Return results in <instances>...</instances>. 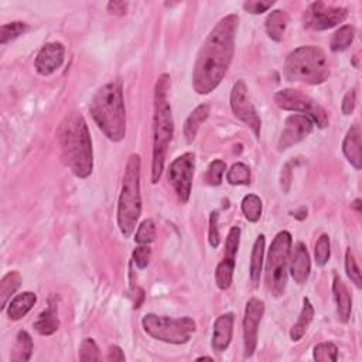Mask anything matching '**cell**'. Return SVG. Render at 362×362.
<instances>
[{"mask_svg":"<svg viewBox=\"0 0 362 362\" xmlns=\"http://www.w3.org/2000/svg\"><path fill=\"white\" fill-rule=\"evenodd\" d=\"M239 26L238 14L222 17L207 36L192 70V88L199 95H208L227 75L235 54Z\"/></svg>","mask_w":362,"mask_h":362,"instance_id":"6da1fadb","label":"cell"},{"mask_svg":"<svg viewBox=\"0 0 362 362\" xmlns=\"http://www.w3.org/2000/svg\"><path fill=\"white\" fill-rule=\"evenodd\" d=\"M59 143L64 163L78 179H87L94 170V150L87 121L71 112L59 128Z\"/></svg>","mask_w":362,"mask_h":362,"instance_id":"7a4b0ae2","label":"cell"},{"mask_svg":"<svg viewBox=\"0 0 362 362\" xmlns=\"http://www.w3.org/2000/svg\"><path fill=\"white\" fill-rule=\"evenodd\" d=\"M172 81L169 74H161L154 87V114H153V160L152 183L157 184L165 164L167 152L173 141L174 121L172 105L169 102V90Z\"/></svg>","mask_w":362,"mask_h":362,"instance_id":"3957f363","label":"cell"},{"mask_svg":"<svg viewBox=\"0 0 362 362\" xmlns=\"http://www.w3.org/2000/svg\"><path fill=\"white\" fill-rule=\"evenodd\" d=\"M90 112L97 126L115 143L126 136V109L121 82H108L94 95Z\"/></svg>","mask_w":362,"mask_h":362,"instance_id":"277c9868","label":"cell"},{"mask_svg":"<svg viewBox=\"0 0 362 362\" xmlns=\"http://www.w3.org/2000/svg\"><path fill=\"white\" fill-rule=\"evenodd\" d=\"M141 156L133 153L128 159L122 190L118 203V227L125 238H129L139 218L142 215V194H141Z\"/></svg>","mask_w":362,"mask_h":362,"instance_id":"5b68a950","label":"cell"},{"mask_svg":"<svg viewBox=\"0 0 362 362\" xmlns=\"http://www.w3.org/2000/svg\"><path fill=\"white\" fill-rule=\"evenodd\" d=\"M285 77L292 82L319 86L328 79L330 64L320 47L304 46L289 54L285 63Z\"/></svg>","mask_w":362,"mask_h":362,"instance_id":"8992f818","label":"cell"},{"mask_svg":"<svg viewBox=\"0 0 362 362\" xmlns=\"http://www.w3.org/2000/svg\"><path fill=\"white\" fill-rule=\"evenodd\" d=\"M292 235L281 231L272 241L266 259V288L274 297H281L288 285V268L292 254Z\"/></svg>","mask_w":362,"mask_h":362,"instance_id":"52a82bcc","label":"cell"},{"mask_svg":"<svg viewBox=\"0 0 362 362\" xmlns=\"http://www.w3.org/2000/svg\"><path fill=\"white\" fill-rule=\"evenodd\" d=\"M142 327L152 339L174 345L188 343L192 334L197 330V324L191 317L172 319L153 313H148L143 316Z\"/></svg>","mask_w":362,"mask_h":362,"instance_id":"ba28073f","label":"cell"},{"mask_svg":"<svg viewBox=\"0 0 362 362\" xmlns=\"http://www.w3.org/2000/svg\"><path fill=\"white\" fill-rule=\"evenodd\" d=\"M274 102L283 110H292V112L308 115L319 128H325L328 125V115L325 109L321 108L313 98L299 90L288 88L276 92Z\"/></svg>","mask_w":362,"mask_h":362,"instance_id":"9c48e42d","label":"cell"},{"mask_svg":"<svg viewBox=\"0 0 362 362\" xmlns=\"http://www.w3.org/2000/svg\"><path fill=\"white\" fill-rule=\"evenodd\" d=\"M194 169H196V156L194 153H184L174 159L167 170V179L174 187L181 204H187L190 200Z\"/></svg>","mask_w":362,"mask_h":362,"instance_id":"30bf717a","label":"cell"},{"mask_svg":"<svg viewBox=\"0 0 362 362\" xmlns=\"http://www.w3.org/2000/svg\"><path fill=\"white\" fill-rule=\"evenodd\" d=\"M348 16V10L344 8L331 6L324 2H314L304 13V26L308 29L323 32L343 23Z\"/></svg>","mask_w":362,"mask_h":362,"instance_id":"8fae6325","label":"cell"},{"mask_svg":"<svg viewBox=\"0 0 362 362\" xmlns=\"http://www.w3.org/2000/svg\"><path fill=\"white\" fill-rule=\"evenodd\" d=\"M231 109L234 115L243 122L246 126L252 129L255 136L259 139L261 136V128H262V121L257 112V109L254 103L250 102L248 97V87L245 81L239 79L235 82V86L231 91Z\"/></svg>","mask_w":362,"mask_h":362,"instance_id":"7c38bea8","label":"cell"},{"mask_svg":"<svg viewBox=\"0 0 362 362\" xmlns=\"http://www.w3.org/2000/svg\"><path fill=\"white\" fill-rule=\"evenodd\" d=\"M239 243H241V228L232 227L225 241L224 258H222V261L219 262L215 270V283L221 290H227L232 285Z\"/></svg>","mask_w":362,"mask_h":362,"instance_id":"4fadbf2b","label":"cell"},{"mask_svg":"<svg viewBox=\"0 0 362 362\" xmlns=\"http://www.w3.org/2000/svg\"><path fill=\"white\" fill-rule=\"evenodd\" d=\"M265 314V303L257 297L248 300L243 316V348L245 358H250L258 345V331L261 320Z\"/></svg>","mask_w":362,"mask_h":362,"instance_id":"5bb4252c","label":"cell"},{"mask_svg":"<svg viewBox=\"0 0 362 362\" xmlns=\"http://www.w3.org/2000/svg\"><path fill=\"white\" fill-rule=\"evenodd\" d=\"M314 129V122L301 114H293L286 118L285 129L279 139V150H288L292 146L304 141Z\"/></svg>","mask_w":362,"mask_h":362,"instance_id":"9a60e30c","label":"cell"},{"mask_svg":"<svg viewBox=\"0 0 362 362\" xmlns=\"http://www.w3.org/2000/svg\"><path fill=\"white\" fill-rule=\"evenodd\" d=\"M64 59H66V47L63 43L60 41L47 43L46 46L41 47L34 61L36 71L41 77H48L61 68Z\"/></svg>","mask_w":362,"mask_h":362,"instance_id":"2e32d148","label":"cell"},{"mask_svg":"<svg viewBox=\"0 0 362 362\" xmlns=\"http://www.w3.org/2000/svg\"><path fill=\"white\" fill-rule=\"evenodd\" d=\"M289 266H290V274L297 285H303L309 279L312 272V262H310L308 246H305L303 242L296 243L293 254H290Z\"/></svg>","mask_w":362,"mask_h":362,"instance_id":"e0dca14e","label":"cell"},{"mask_svg":"<svg viewBox=\"0 0 362 362\" xmlns=\"http://www.w3.org/2000/svg\"><path fill=\"white\" fill-rule=\"evenodd\" d=\"M234 321H235L234 313H225L215 320L214 331H212V343H211L214 351L224 352L228 350L232 341Z\"/></svg>","mask_w":362,"mask_h":362,"instance_id":"ac0fdd59","label":"cell"},{"mask_svg":"<svg viewBox=\"0 0 362 362\" xmlns=\"http://www.w3.org/2000/svg\"><path fill=\"white\" fill-rule=\"evenodd\" d=\"M33 327L40 336H52V334L60 328L59 305H57V300H55V296L50 297L48 308L39 316Z\"/></svg>","mask_w":362,"mask_h":362,"instance_id":"d6986e66","label":"cell"},{"mask_svg":"<svg viewBox=\"0 0 362 362\" xmlns=\"http://www.w3.org/2000/svg\"><path fill=\"white\" fill-rule=\"evenodd\" d=\"M343 152L350 164L355 170H361L362 167V153H361V129L358 125H352L343 142Z\"/></svg>","mask_w":362,"mask_h":362,"instance_id":"ffe728a7","label":"cell"},{"mask_svg":"<svg viewBox=\"0 0 362 362\" xmlns=\"http://www.w3.org/2000/svg\"><path fill=\"white\" fill-rule=\"evenodd\" d=\"M332 293L334 299L337 303V313L339 319L343 323H348L352 312V297L345 286V283L340 279L339 276H334L332 281Z\"/></svg>","mask_w":362,"mask_h":362,"instance_id":"44dd1931","label":"cell"},{"mask_svg":"<svg viewBox=\"0 0 362 362\" xmlns=\"http://www.w3.org/2000/svg\"><path fill=\"white\" fill-rule=\"evenodd\" d=\"M290 23V17L288 12L285 10H273L268 16L265 21V29L269 36L276 43H281L285 37V33L288 30V26Z\"/></svg>","mask_w":362,"mask_h":362,"instance_id":"7402d4cb","label":"cell"},{"mask_svg":"<svg viewBox=\"0 0 362 362\" xmlns=\"http://www.w3.org/2000/svg\"><path fill=\"white\" fill-rule=\"evenodd\" d=\"M36 301H37V296L33 292H23L20 294H17L8 304V309H6L8 317L12 321L21 320L27 313L33 309V305L36 304Z\"/></svg>","mask_w":362,"mask_h":362,"instance_id":"603a6c76","label":"cell"},{"mask_svg":"<svg viewBox=\"0 0 362 362\" xmlns=\"http://www.w3.org/2000/svg\"><path fill=\"white\" fill-rule=\"evenodd\" d=\"M210 110L211 108L208 103H201L188 115V118L184 122V136L187 143H192L196 141V136L200 130V126L210 117Z\"/></svg>","mask_w":362,"mask_h":362,"instance_id":"cb8c5ba5","label":"cell"},{"mask_svg":"<svg viewBox=\"0 0 362 362\" xmlns=\"http://www.w3.org/2000/svg\"><path fill=\"white\" fill-rule=\"evenodd\" d=\"M314 319V308L310 301L309 297H304L303 299V308L300 312V316L296 321V324L292 327L290 330V339L292 341H300L303 339V336L308 331V328L310 327L312 321Z\"/></svg>","mask_w":362,"mask_h":362,"instance_id":"d4e9b609","label":"cell"},{"mask_svg":"<svg viewBox=\"0 0 362 362\" xmlns=\"http://www.w3.org/2000/svg\"><path fill=\"white\" fill-rule=\"evenodd\" d=\"M33 340L30 337V334L21 330L17 332V337H16V344L12 350V355H10V361L12 362H26L32 358L33 354Z\"/></svg>","mask_w":362,"mask_h":362,"instance_id":"484cf974","label":"cell"},{"mask_svg":"<svg viewBox=\"0 0 362 362\" xmlns=\"http://www.w3.org/2000/svg\"><path fill=\"white\" fill-rule=\"evenodd\" d=\"M21 286V274L17 270L8 272L2 281H0V299H2V310L8 309V303L12 296L19 290Z\"/></svg>","mask_w":362,"mask_h":362,"instance_id":"4316f807","label":"cell"},{"mask_svg":"<svg viewBox=\"0 0 362 362\" xmlns=\"http://www.w3.org/2000/svg\"><path fill=\"white\" fill-rule=\"evenodd\" d=\"M265 235L261 234L252 248V257H250V279H252L254 285L258 286L262 274V266H263V255H265Z\"/></svg>","mask_w":362,"mask_h":362,"instance_id":"83f0119b","label":"cell"},{"mask_svg":"<svg viewBox=\"0 0 362 362\" xmlns=\"http://www.w3.org/2000/svg\"><path fill=\"white\" fill-rule=\"evenodd\" d=\"M355 39V29L351 24H345L332 34L330 47L334 52H341L345 51Z\"/></svg>","mask_w":362,"mask_h":362,"instance_id":"f1b7e54d","label":"cell"},{"mask_svg":"<svg viewBox=\"0 0 362 362\" xmlns=\"http://www.w3.org/2000/svg\"><path fill=\"white\" fill-rule=\"evenodd\" d=\"M242 212L249 222H258L262 217V200L257 194H248L241 203Z\"/></svg>","mask_w":362,"mask_h":362,"instance_id":"f546056e","label":"cell"},{"mask_svg":"<svg viewBox=\"0 0 362 362\" xmlns=\"http://www.w3.org/2000/svg\"><path fill=\"white\" fill-rule=\"evenodd\" d=\"M27 30H29V26H27L24 21H12L8 24H3L0 27V44L5 46L9 41L16 40L21 34H24Z\"/></svg>","mask_w":362,"mask_h":362,"instance_id":"4dcf8cb0","label":"cell"},{"mask_svg":"<svg viewBox=\"0 0 362 362\" xmlns=\"http://www.w3.org/2000/svg\"><path fill=\"white\" fill-rule=\"evenodd\" d=\"M227 181L231 185H249L250 169L243 163H235L227 174Z\"/></svg>","mask_w":362,"mask_h":362,"instance_id":"1f68e13d","label":"cell"},{"mask_svg":"<svg viewBox=\"0 0 362 362\" xmlns=\"http://www.w3.org/2000/svg\"><path fill=\"white\" fill-rule=\"evenodd\" d=\"M313 359L317 362H336L339 359V348L334 343H320L313 350Z\"/></svg>","mask_w":362,"mask_h":362,"instance_id":"d6a6232c","label":"cell"},{"mask_svg":"<svg viewBox=\"0 0 362 362\" xmlns=\"http://www.w3.org/2000/svg\"><path fill=\"white\" fill-rule=\"evenodd\" d=\"M225 172H227V164L222 160H214L208 165V169H207L205 176H204V181L208 185L218 187V185H221L222 176H224Z\"/></svg>","mask_w":362,"mask_h":362,"instance_id":"836d02e7","label":"cell"},{"mask_svg":"<svg viewBox=\"0 0 362 362\" xmlns=\"http://www.w3.org/2000/svg\"><path fill=\"white\" fill-rule=\"evenodd\" d=\"M156 238V224L153 219H145L141 225H139L136 235H134V242L139 245H149L154 241Z\"/></svg>","mask_w":362,"mask_h":362,"instance_id":"e575fe53","label":"cell"},{"mask_svg":"<svg viewBox=\"0 0 362 362\" xmlns=\"http://www.w3.org/2000/svg\"><path fill=\"white\" fill-rule=\"evenodd\" d=\"M101 352L99 347L95 343L94 339H83L79 347V361L82 362H91V361H99Z\"/></svg>","mask_w":362,"mask_h":362,"instance_id":"d590c367","label":"cell"},{"mask_svg":"<svg viewBox=\"0 0 362 362\" xmlns=\"http://www.w3.org/2000/svg\"><path fill=\"white\" fill-rule=\"evenodd\" d=\"M345 270H347V274L350 277V281L358 288L361 289L362 288V279H361V269L358 266V262L355 259V255L354 252L350 249H347V254H345Z\"/></svg>","mask_w":362,"mask_h":362,"instance_id":"8d00e7d4","label":"cell"},{"mask_svg":"<svg viewBox=\"0 0 362 362\" xmlns=\"http://www.w3.org/2000/svg\"><path fill=\"white\" fill-rule=\"evenodd\" d=\"M314 255H316V263L319 266H325L328 263L331 250H330V237L327 234H323L317 239Z\"/></svg>","mask_w":362,"mask_h":362,"instance_id":"74e56055","label":"cell"},{"mask_svg":"<svg viewBox=\"0 0 362 362\" xmlns=\"http://www.w3.org/2000/svg\"><path fill=\"white\" fill-rule=\"evenodd\" d=\"M133 262L136 263V266L139 269H146L148 265L150 263V258H152V249L149 245H141L137 246L133 250Z\"/></svg>","mask_w":362,"mask_h":362,"instance_id":"f35d334b","label":"cell"},{"mask_svg":"<svg viewBox=\"0 0 362 362\" xmlns=\"http://www.w3.org/2000/svg\"><path fill=\"white\" fill-rule=\"evenodd\" d=\"M218 211H212L210 215V230H208V242L212 248H218L221 242V235H219V228H218Z\"/></svg>","mask_w":362,"mask_h":362,"instance_id":"ab89813d","label":"cell"},{"mask_svg":"<svg viewBox=\"0 0 362 362\" xmlns=\"http://www.w3.org/2000/svg\"><path fill=\"white\" fill-rule=\"evenodd\" d=\"M273 5H274L273 0H270V2H263V0H249V2L243 3V9L250 14H262L268 12Z\"/></svg>","mask_w":362,"mask_h":362,"instance_id":"60d3db41","label":"cell"},{"mask_svg":"<svg viewBox=\"0 0 362 362\" xmlns=\"http://www.w3.org/2000/svg\"><path fill=\"white\" fill-rule=\"evenodd\" d=\"M355 105H356V92L355 90H351L345 94L344 99H343V103H341V110L344 115H351L354 112L355 109Z\"/></svg>","mask_w":362,"mask_h":362,"instance_id":"b9f144b4","label":"cell"},{"mask_svg":"<svg viewBox=\"0 0 362 362\" xmlns=\"http://www.w3.org/2000/svg\"><path fill=\"white\" fill-rule=\"evenodd\" d=\"M294 160L289 161L285 164V167L282 169V176H281V185H282V190L285 192L289 191L290 188V183H292V165H293Z\"/></svg>","mask_w":362,"mask_h":362,"instance_id":"7bdbcfd3","label":"cell"},{"mask_svg":"<svg viewBox=\"0 0 362 362\" xmlns=\"http://www.w3.org/2000/svg\"><path fill=\"white\" fill-rule=\"evenodd\" d=\"M108 361H114V362H123L126 359L123 351L121 347L118 345H110L109 347V351H108V356H106Z\"/></svg>","mask_w":362,"mask_h":362,"instance_id":"ee69618b","label":"cell"},{"mask_svg":"<svg viewBox=\"0 0 362 362\" xmlns=\"http://www.w3.org/2000/svg\"><path fill=\"white\" fill-rule=\"evenodd\" d=\"M128 3L126 2H109L108 3V12L110 14H117V16H123L128 12Z\"/></svg>","mask_w":362,"mask_h":362,"instance_id":"f6af8a7d","label":"cell"},{"mask_svg":"<svg viewBox=\"0 0 362 362\" xmlns=\"http://www.w3.org/2000/svg\"><path fill=\"white\" fill-rule=\"evenodd\" d=\"M352 207L359 212V211H361V200H355V201L352 203Z\"/></svg>","mask_w":362,"mask_h":362,"instance_id":"bcb514c9","label":"cell"}]
</instances>
